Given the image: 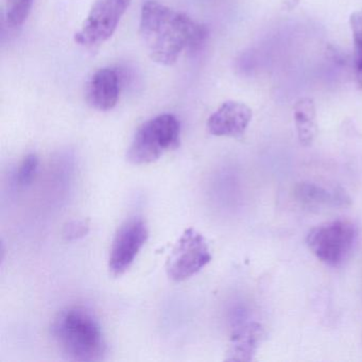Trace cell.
<instances>
[{
  "label": "cell",
  "mask_w": 362,
  "mask_h": 362,
  "mask_svg": "<svg viewBox=\"0 0 362 362\" xmlns=\"http://www.w3.org/2000/svg\"><path fill=\"white\" fill-rule=\"evenodd\" d=\"M262 336L264 330L258 323L245 324L238 328L230 339L226 360L250 361L253 359Z\"/></svg>",
  "instance_id": "cell-11"
},
{
  "label": "cell",
  "mask_w": 362,
  "mask_h": 362,
  "mask_svg": "<svg viewBox=\"0 0 362 362\" xmlns=\"http://www.w3.org/2000/svg\"><path fill=\"white\" fill-rule=\"evenodd\" d=\"M39 168V158L35 154H28L23 160L16 175V181L20 186H28L35 179Z\"/></svg>",
  "instance_id": "cell-15"
},
{
  "label": "cell",
  "mask_w": 362,
  "mask_h": 362,
  "mask_svg": "<svg viewBox=\"0 0 362 362\" xmlns=\"http://www.w3.org/2000/svg\"><path fill=\"white\" fill-rule=\"evenodd\" d=\"M354 46H355V65L358 78L362 76V10L354 12L349 18Z\"/></svg>",
  "instance_id": "cell-14"
},
{
  "label": "cell",
  "mask_w": 362,
  "mask_h": 362,
  "mask_svg": "<svg viewBox=\"0 0 362 362\" xmlns=\"http://www.w3.org/2000/svg\"><path fill=\"white\" fill-rule=\"evenodd\" d=\"M252 120V111L245 103L230 100L220 105L207 120V130L215 136H243Z\"/></svg>",
  "instance_id": "cell-8"
},
{
  "label": "cell",
  "mask_w": 362,
  "mask_h": 362,
  "mask_svg": "<svg viewBox=\"0 0 362 362\" xmlns=\"http://www.w3.org/2000/svg\"><path fill=\"white\" fill-rule=\"evenodd\" d=\"M148 238L149 230L143 218H131L120 226L110 252L109 269L113 276H120L127 272Z\"/></svg>",
  "instance_id": "cell-7"
},
{
  "label": "cell",
  "mask_w": 362,
  "mask_h": 362,
  "mask_svg": "<svg viewBox=\"0 0 362 362\" xmlns=\"http://www.w3.org/2000/svg\"><path fill=\"white\" fill-rule=\"evenodd\" d=\"M6 18L12 26L18 27L28 18L33 0H4Z\"/></svg>",
  "instance_id": "cell-13"
},
{
  "label": "cell",
  "mask_w": 362,
  "mask_h": 362,
  "mask_svg": "<svg viewBox=\"0 0 362 362\" xmlns=\"http://www.w3.org/2000/svg\"><path fill=\"white\" fill-rule=\"evenodd\" d=\"M181 124L173 114H162L146 122L135 133L127 152L133 165L151 164L180 145Z\"/></svg>",
  "instance_id": "cell-3"
},
{
  "label": "cell",
  "mask_w": 362,
  "mask_h": 362,
  "mask_svg": "<svg viewBox=\"0 0 362 362\" xmlns=\"http://www.w3.org/2000/svg\"><path fill=\"white\" fill-rule=\"evenodd\" d=\"M131 1L95 0L81 29L74 37L76 43L84 47H93L111 39Z\"/></svg>",
  "instance_id": "cell-5"
},
{
  "label": "cell",
  "mask_w": 362,
  "mask_h": 362,
  "mask_svg": "<svg viewBox=\"0 0 362 362\" xmlns=\"http://www.w3.org/2000/svg\"><path fill=\"white\" fill-rule=\"evenodd\" d=\"M357 239V228L346 220H334L313 228L307 245L317 259L329 267L345 262Z\"/></svg>",
  "instance_id": "cell-4"
},
{
  "label": "cell",
  "mask_w": 362,
  "mask_h": 362,
  "mask_svg": "<svg viewBox=\"0 0 362 362\" xmlns=\"http://www.w3.org/2000/svg\"><path fill=\"white\" fill-rule=\"evenodd\" d=\"M358 82H359L360 88H362V76L360 78H358Z\"/></svg>",
  "instance_id": "cell-18"
},
{
  "label": "cell",
  "mask_w": 362,
  "mask_h": 362,
  "mask_svg": "<svg viewBox=\"0 0 362 362\" xmlns=\"http://www.w3.org/2000/svg\"><path fill=\"white\" fill-rule=\"evenodd\" d=\"M90 230V224L86 220H75L69 222L63 230V238L67 241L78 240L86 236Z\"/></svg>",
  "instance_id": "cell-16"
},
{
  "label": "cell",
  "mask_w": 362,
  "mask_h": 362,
  "mask_svg": "<svg viewBox=\"0 0 362 362\" xmlns=\"http://www.w3.org/2000/svg\"><path fill=\"white\" fill-rule=\"evenodd\" d=\"M139 33L149 58L164 66L175 64L184 50L199 47L209 37L206 27L154 0L141 7Z\"/></svg>",
  "instance_id": "cell-1"
},
{
  "label": "cell",
  "mask_w": 362,
  "mask_h": 362,
  "mask_svg": "<svg viewBox=\"0 0 362 362\" xmlns=\"http://www.w3.org/2000/svg\"><path fill=\"white\" fill-rule=\"evenodd\" d=\"M298 202L310 207H342L351 204V199L341 189L328 190L309 182L298 183L294 188Z\"/></svg>",
  "instance_id": "cell-10"
},
{
  "label": "cell",
  "mask_w": 362,
  "mask_h": 362,
  "mask_svg": "<svg viewBox=\"0 0 362 362\" xmlns=\"http://www.w3.org/2000/svg\"><path fill=\"white\" fill-rule=\"evenodd\" d=\"M119 94V76L114 69H99L86 84V101L97 111H111L117 105Z\"/></svg>",
  "instance_id": "cell-9"
},
{
  "label": "cell",
  "mask_w": 362,
  "mask_h": 362,
  "mask_svg": "<svg viewBox=\"0 0 362 362\" xmlns=\"http://www.w3.org/2000/svg\"><path fill=\"white\" fill-rule=\"evenodd\" d=\"M300 0H283V7L286 10H292L296 7Z\"/></svg>",
  "instance_id": "cell-17"
},
{
  "label": "cell",
  "mask_w": 362,
  "mask_h": 362,
  "mask_svg": "<svg viewBox=\"0 0 362 362\" xmlns=\"http://www.w3.org/2000/svg\"><path fill=\"white\" fill-rule=\"evenodd\" d=\"M294 122L300 143L305 147L311 146L317 135V114L313 99L304 97L296 101Z\"/></svg>",
  "instance_id": "cell-12"
},
{
  "label": "cell",
  "mask_w": 362,
  "mask_h": 362,
  "mask_svg": "<svg viewBox=\"0 0 362 362\" xmlns=\"http://www.w3.org/2000/svg\"><path fill=\"white\" fill-rule=\"evenodd\" d=\"M211 260V254L206 239L194 228H187L169 255L167 274L169 279L180 283L194 276Z\"/></svg>",
  "instance_id": "cell-6"
},
{
  "label": "cell",
  "mask_w": 362,
  "mask_h": 362,
  "mask_svg": "<svg viewBox=\"0 0 362 362\" xmlns=\"http://www.w3.org/2000/svg\"><path fill=\"white\" fill-rule=\"evenodd\" d=\"M52 336L60 351L74 361H99L107 351L98 320L83 306H71L57 315Z\"/></svg>",
  "instance_id": "cell-2"
}]
</instances>
